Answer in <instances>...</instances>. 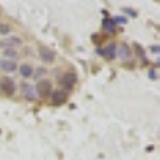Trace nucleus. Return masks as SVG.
Segmentation results:
<instances>
[{
    "instance_id": "nucleus-1",
    "label": "nucleus",
    "mask_w": 160,
    "mask_h": 160,
    "mask_svg": "<svg viewBox=\"0 0 160 160\" xmlns=\"http://www.w3.org/2000/svg\"><path fill=\"white\" fill-rule=\"evenodd\" d=\"M35 95L37 98H50V95L53 93V83L50 82V80H38V82L35 83Z\"/></svg>"
},
{
    "instance_id": "nucleus-2",
    "label": "nucleus",
    "mask_w": 160,
    "mask_h": 160,
    "mask_svg": "<svg viewBox=\"0 0 160 160\" xmlns=\"http://www.w3.org/2000/svg\"><path fill=\"white\" fill-rule=\"evenodd\" d=\"M0 91L7 96H13L16 93V83L15 80L10 78V77H3L0 78Z\"/></svg>"
},
{
    "instance_id": "nucleus-3",
    "label": "nucleus",
    "mask_w": 160,
    "mask_h": 160,
    "mask_svg": "<svg viewBox=\"0 0 160 160\" xmlns=\"http://www.w3.org/2000/svg\"><path fill=\"white\" fill-rule=\"evenodd\" d=\"M38 58L42 59L45 64H51V62H55V59H56V51L51 50L50 47L42 45L38 48Z\"/></svg>"
},
{
    "instance_id": "nucleus-4",
    "label": "nucleus",
    "mask_w": 160,
    "mask_h": 160,
    "mask_svg": "<svg viewBox=\"0 0 160 160\" xmlns=\"http://www.w3.org/2000/svg\"><path fill=\"white\" fill-rule=\"evenodd\" d=\"M98 55H101L106 59H115V53H117V43H109L104 48H98L96 50Z\"/></svg>"
},
{
    "instance_id": "nucleus-5",
    "label": "nucleus",
    "mask_w": 160,
    "mask_h": 160,
    "mask_svg": "<svg viewBox=\"0 0 160 160\" xmlns=\"http://www.w3.org/2000/svg\"><path fill=\"white\" fill-rule=\"evenodd\" d=\"M59 82L62 83V87L66 88V91L72 90L74 85L77 83V75H75L74 72H66V74H62V77L59 78Z\"/></svg>"
},
{
    "instance_id": "nucleus-6",
    "label": "nucleus",
    "mask_w": 160,
    "mask_h": 160,
    "mask_svg": "<svg viewBox=\"0 0 160 160\" xmlns=\"http://www.w3.org/2000/svg\"><path fill=\"white\" fill-rule=\"evenodd\" d=\"M21 45H22V40L19 37H15V35H8L3 40H0V47L3 50L5 48H16V47H21Z\"/></svg>"
},
{
    "instance_id": "nucleus-7",
    "label": "nucleus",
    "mask_w": 160,
    "mask_h": 160,
    "mask_svg": "<svg viewBox=\"0 0 160 160\" xmlns=\"http://www.w3.org/2000/svg\"><path fill=\"white\" fill-rule=\"evenodd\" d=\"M50 101H51V104H55V106H61L62 102L68 101V91H66V90L53 91L50 95Z\"/></svg>"
},
{
    "instance_id": "nucleus-8",
    "label": "nucleus",
    "mask_w": 160,
    "mask_h": 160,
    "mask_svg": "<svg viewBox=\"0 0 160 160\" xmlns=\"http://www.w3.org/2000/svg\"><path fill=\"white\" fill-rule=\"evenodd\" d=\"M115 58H120V59H130L131 58V48L127 45V43H122V45H118L117 47V53H115Z\"/></svg>"
},
{
    "instance_id": "nucleus-9",
    "label": "nucleus",
    "mask_w": 160,
    "mask_h": 160,
    "mask_svg": "<svg viewBox=\"0 0 160 160\" xmlns=\"http://www.w3.org/2000/svg\"><path fill=\"white\" fill-rule=\"evenodd\" d=\"M21 91H22V95L26 96V99H29V101H34V99L37 98L35 88L32 87V83H28V82L21 83Z\"/></svg>"
},
{
    "instance_id": "nucleus-10",
    "label": "nucleus",
    "mask_w": 160,
    "mask_h": 160,
    "mask_svg": "<svg viewBox=\"0 0 160 160\" xmlns=\"http://www.w3.org/2000/svg\"><path fill=\"white\" fill-rule=\"evenodd\" d=\"M0 69H2L5 74H11V72L18 71V64H16V61L2 59V61H0Z\"/></svg>"
},
{
    "instance_id": "nucleus-11",
    "label": "nucleus",
    "mask_w": 160,
    "mask_h": 160,
    "mask_svg": "<svg viewBox=\"0 0 160 160\" xmlns=\"http://www.w3.org/2000/svg\"><path fill=\"white\" fill-rule=\"evenodd\" d=\"M102 29H104V32H108V34H115L117 26L114 24L112 18H104L102 19Z\"/></svg>"
},
{
    "instance_id": "nucleus-12",
    "label": "nucleus",
    "mask_w": 160,
    "mask_h": 160,
    "mask_svg": "<svg viewBox=\"0 0 160 160\" xmlns=\"http://www.w3.org/2000/svg\"><path fill=\"white\" fill-rule=\"evenodd\" d=\"M19 74H21L24 78H29V77H32V74H34L32 66H31V64H28V62L21 64V66H19Z\"/></svg>"
},
{
    "instance_id": "nucleus-13",
    "label": "nucleus",
    "mask_w": 160,
    "mask_h": 160,
    "mask_svg": "<svg viewBox=\"0 0 160 160\" xmlns=\"http://www.w3.org/2000/svg\"><path fill=\"white\" fill-rule=\"evenodd\" d=\"M18 58V51L15 48H5L3 50V59H10V61H15Z\"/></svg>"
},
{
    "instance_id": "nucleus-14",
    "label": "nucleus",
    "mask_w": 160,
    "mask_h": 160,
    "mask_svg": "<svg viewBox=\"0 0 160 160\" xmlns=\"http://www.w3.org/2000/svg\"><path fill=\"white\" fill-rule=\"evenodd\" d=\"M11 32V28L8 24H5V22H0V35H5V37H8V34Z\"/></svg>"
},
{
    "instance_id": "nucleus-15",
    "label": "nucleus",
    "mask_w": 160,
    "mask_h": 160,
    "mask_svg": "<svg viewBox=\"0 0 160 160\" xmlns=\"http://www.w3.org/2000/svg\"><path fill=\"white\" fill-rule=\"evenodd\" d=\"M43 74H47V69L45 68H38V69H35V72L32 74V77H35V78H40Z\"/></svg>"
},
{
    "instance_id": "nucleus-16",
    "label": "nucleus",
    "mask_w": 160,
    "mask_h": 160,
    "mask_svg": "<svg viewBox=\"0 0 160 160\" xmlns=\"http://www.w3.org/2000/svg\"><path fill=\"white\" fill-rule=\"evenodd\" d=\"M112 21H114L115 26L117 24H127V18L125 16H115V18H112Z\"/></svg>"
},
{
    "instance_id": "nucleus-17",
    "label": "nucleus",
    "mask_w": 160,
    "mask_h": 160,
    "mask_svg": "<svg viewBox=\"0 0 160 160\" xmlns=\"http://www.w3.org/2000/svg\"><path fill=\"white\" fill-rule=\"evenodd\" d=\"M123 11L128 13L130 16H136V11H133V10H130V8H123Z\"/></svg>"
},
{
    "instance_id": "nucleus-18",
    "label": "nucleus",
    "mask_w": 160,
    "mask_h": 160,
    "mask_svg": "<svg viewBox=\"0 0 160 160\" xmlns=\"http://www.w3.org/2000/svg\"><path fill=\"white\" fill-rule=\"evenodd\" d=\"M158 50H160L158 47H151V51H152V53H158Z\"/></svg>"
},
{
    "instance_id": "nucleus-19",
    "label": "nucleus",
    "mask_w": 160,
    "mask_h": 160,
    "mask_svg": "<svg viewBox=\"0 0 160 160\" xmlns=\"http://www.w3.org/2000/svg\"><path fill=\"white\" fill-rule=\"evenodd\" d=\"M0 15H2V13H0Z\"/></svg>"
}]
</instances>
